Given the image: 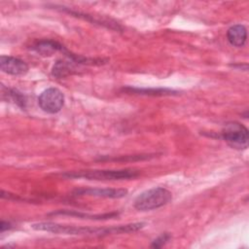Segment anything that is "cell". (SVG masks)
<instances>
[{"mask_svg":"<svg viewBox=\"0 0 249 249\" xmlns=\"http://www.w3.org/2000/svg\"><path fill=\"white\" fill-rule=\"evenodd\" d=\"M31 228L36 231H44L53 233H62V234H75V235H106V234H119L124 233L125 229L124 226L111 227V228H89V227H76L61 225L53 222H41L32 224Z\"/></svg>","mask_w":249,"mask_h":249,"instance_id":"1","label":"cell"},{"mask_svg":"<svg viewBox=\"0 0 249 249\" xmlns=\"http://www.w3.org/2000/svg\"><path fill=\"white\" fill-rule=\"evenodd\" d=\"M172 194L165 188H152L141 193L134 200V207L139 211H149L167 204Z\"/></svg>","mask_w":249,"mask_h":249,"instance_id":"2","label":"cell"},{"mask_svg":"<svg viewBox=\"0 0 249 249\" xmlns=\"http://www.w3.org/2000/svg\"><path fill=\"white\" fill-rule=\"evenodd\" d=\"M139 175V172L133 169H120V170H87L69 172L64 176L69 178H84L89 180H124L133 179Z\"/></svg>","mask_w":249,"mask_h":249,"instance_id":"3","label":"cell"},{"mask_svg":"<svg viewBox=\"0 0 249 249\" xmlns=\"http://www.w3.org/2000/svg\"><path fill=\"white\" fill-rule=\"evenodd\" d=\"M224 140L233 149L243 150L248 147V129L237 122L227 123L222 130Z\"/></svg>","mask_w":249,"mask_h":249,"instance_id":"4","label":"cell"},{"mask_svg":"<svg viewBox=\"0 0 249 249\" xmlns=\"http://www.w3.org/2000/svg\"><path fill=\"white\" fill-rule=\"evenodd\" d=\"M38 103L43 111L50 114H55L63 107L64 95L58 89L49 88L40 94Z\"/></svg>","mask_w":249,"mask_h":249,"instance_id":"5","label":"cell"},{"mask_svg":"<svg viewBox=\"0 0 249 249\" xmlns=\"http://www.w3.org/2000/svg\"><path fill=\"white\" fill-rule=\"evenodd\" d=\"M0 68L3 72L14 76H21L28 71V66L23 60L9 55H1Z\"/></svg>","mask_w":249,"mask_h":249,"instance_id":"6","label":"cell"},{"mask_svg":"<svg viewBox=\"0 0 249 249\" xmlns=\"http://www.w3.org/2000/svg\"><path fill=\"white\" fill-rule=\"evenodd\" d=\"M76 196H92L98 197H107V198H120L126 196L127 191L125 189H113V188H89V189H80L74 192Z\"/></svg>","mask_w":249,"mask_h":249,"instance_id":"7","label":"cell"},{"mask_svg":"<svg viewBox=\"0 0 249 249\" xmlns=\"http://www.w3.org/2000/svg\"><path fill=\"white\" fill-rule=\"evenodd\" d=\"M32 49L38 53H40L41 55H45V56L52 55L56 52H62L64 53L66 51V49L61 44L53 40L39 41L32 46Z\"/></svg>","mask_w":249,"mask_h":249,"instance_id":"8","label":"cell"},{"mask_svg":"<svg viewBox=\"0 0 249 249\" xmlns=\"http://www.w3.org/2000/svg\"><path fill=\"white\" fill-rule=\"evenodd\" d=\"M227 38L231 45L234 47H242L247 38V31L244 25L242 24H235L227 32Z\"/></svg>","mask_w":249,"mask_h":249,"instance_id":"9","label":"cell"},{"mask_svg":"<svg viewBox=\"0 0 249 249\" xmlns=\"http://www.w3.org/2000/svg\"><path fill=\"white\" fill-rule=\"evenodd\" d=\"M76 72L77 67L75 65V61L72 59L70 61L57 60L52 70V74L56 78H64Z\"/></svg>","mask_w":249,"mask_h":249,"instance_id":"10","label":"cell"},{"mask_svg":"<svg viewBox=\"0 0 249 249\" xmlns=\"http://www.w3.org/2000/svg\"><path fill=\"white\" fill-rule=\"evenodd\" d=\"M53 215H57V214H61V215H69V216H75L78 218H84V219H91V220H107V219H111L114 218L116 216H118L117 212H112V213H106V214H96V215H92V214H87V213H82V212H78V211H73V210H60L57 212H53Z\"/></svg>","mask_w":249,"mask_h":249,"instance_id":"11","label":"cell"},{"mask_svg":"<svg viewBox=\"0 0 249 249\" xmlns=\"http://www.w3.org/2000/svg\"><path fill=\"white\" fill-rule=\"evenodd\" d=\"M124 91L137 93V94H144V95H169L176 93L175 90L169 89H132L126 88L124 89Z\"/></svg>","mask_w":249,"mask_h":249,"instance_id":"12","label":"cell"},{"mask_svg":"<svg viewBox=\"0 0 249 249\" xmlns=\"http://www.w3.org/2000/svg\"><path fill=\"white\" fill-rule=\"evenodd\" d=\"M170 234L169 233H167V232H165V233H162V234H160L159 237H157L153 242H152V244H151V247H153V248H160V247H162L169 239H170Z\"/></svg>","mask_w":249,"mask_h":249,"instance_id":"13","label":"cell"},{"mask_svg":"<svg viewBox=\"0 0 249 249\" xmlns=\"http://www.w3.org/2000/svg\"><path fill=\"white\" fill-rule=\"evenodd\" d=\"M11 228H12V226H11L10 223L5 222V221H2V222H1V225H0V231H1V232L5 231L6 230H9V229H11Z\"/></svg>","mask_w":249,"mask_h":249,"instance_id":"14","label":"cell"}]
</instances>
